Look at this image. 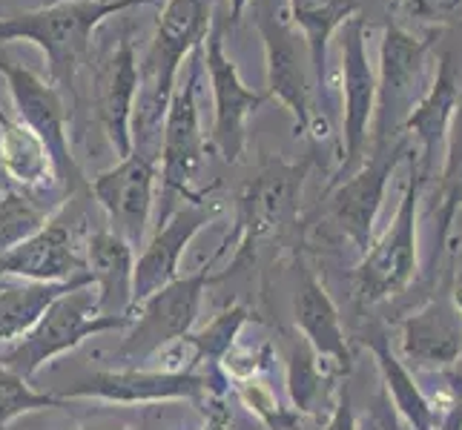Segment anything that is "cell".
<instances>
[{
	"instance_id": "1",
	"label": "cell",
	"mask_w": 462,
	"mask_h": 430,
	"mask_svg": "<svg viewBox=\"0 0 462 430\" xmlns=\"http://www.w3.org/2000/svg\"><path fill=\"white\" fill-rule=\"evenodd\" d=\"M213 0H167L152 32L150 50L138 63L141 87L133 113V150L158 155L170 95L184 58L204 46L213 26Z\"/></svg>"
},
{
	"instance_id": "2",
	"label": "cell",
	"mask_w": 462,
	"mask_h": 430,
	"mask_svg": "<svg viewBox=\"0 0 462 430\" xmlns=\"http://www.w3.org/2000/svg\"><path fill=\"white\" fill-rule=\"evenodd\" d=\"M155 0H55V4L0 21V41H29L41 46L52 84L72 89L92 50V35L106 18Z\"/></svg>"
},
{
	"instance_id": "3",
	"label": "cell",
	"mask_w": 462,
	"mask_h": 430,
	"mask_svg": "<svg viewBox=\"0 0 462 430\" xmlns=\"http://www.w3.org/2000/svg\"><path fill=\"white\" fill-rule=\"evenodd\" d=\"M434 35L417 38L396 21L385 23L379 41L376 106L368 150H385L405 138V121L425 95V69Z\"/></svg>"
},
{
	"instance_id": "4",
	"label": "cell",
	"mask_w": 462,
	"mask_h": 430,
	"mask_svg": "<svg viewBox=\"0 0 462 430\" xmlns=\"http://www.w3.org/2000/svg\"><path fill=\"white\" fill-rule=\"evenodd\" d=\"M253 21L264 43L267 60V98H276L291 109L296 121V135H313L316 130V101H313V69L305 38L293 26L288 4L282 0H250Z\"/></svg>"
},
{
	"instance_id": "5",
	"label": "cell",
	"mask_w": 462,
	"mask_h": 430,
	"mask_svg": "<svg viewBox=\"0 0 462 430\" xmlns=\"http://www.w3.org/2000/svg\"><path fill=\"white\" fill-rule=\"evenodd\" d=\"M92 287L95 284L78 287V290H69L52 301V307L41 316V322L26 336H21L9 353L0 356V364L29 381L46 361L78 347L84 339L106 330L130 327V316H101L98 296H92Z\"/></svg>"
},
{
	"instance_id": "6",
	"label": "cell",
	"mask_w": 462,
	"mask_h": 430,
	"mask_svg": "<svg viewBox=\"0 0 462 430\" xmlns=\"http://www.w3.org/2000/svg\"><path fill=\"white\" fill-rule=\"evenodd\" d=\"M422 178L417 167H411V178L396 206L391 227L371 250L359 256L354 270V290L362 305H379V301L400 296L420 273V198Z\"/></svg>"
},
{
	"instance_id": "7",
	"label": "cell",
	"mask_w": 462,
	"mask_h": 430,
	"mask_svg": "<svg viewBox=\"0 0 462 430\" xmlns=\"http://www.w3.org/2000/svg\"><path fill=\"white\" fill-rule=\"evenodd\" d=\"M408 155H413L408 135L396 141L393 147L368 150L365 161L347 178L325 189V213L330 224L356 247L359 256H365L374 244L376 218L382 210V201H385L391 175Z\"/></svg>"
},
{
	"instance_id": "8",
	"label": "cell",
	"mask_w": 462,
	"mask_h": 430,
	"mask_svg": "<svg viewBox=\"0 0 462 430\" xmlns=\"http://www.w3.org/2000/svg\"><path fill=\"white\" fill-rule=\"evenodd\" d=\"M342 35V155L330 184L347 178L371 143V124L376 106V72L368 58V21L356 12L339 29ZM328 184V187H330Z\"/></svg>"
},
{
	"instance_id": "9",
	"label": "cell",
	"mask_w": 462,
	"mask_h": 430,
	"mask_svg": "<svg viewBox=\"0 0 462 430\" xmlns=\"http://www.w3.org/2000/svg\"><path fill=\"white\" fill-rule=\"evenodd\" d=\"M0 75L6 78V87L12 92L21 124H26L41 138L46 152H50L55 178L67 189H75L81 184V169H78L75 155L69 150V138H67L69 113L60 98V89L52 81H43L38 72H32L23 63L12 60L6 52H0Z\"/></svg>"
},
{
	"instance_id": "10",
	"label": "cell",
	"mask_w": 462,
	"mask_h": 430,
	"mask_svg": "<svg viewBox=\"0 0 462 430\" xmlns=\"http://www.w3.org/2000/svg\"><path fill=\"white\" fill-rule=\"evenodd\" d=\"M213 281L210 267L199 270L193 276H181L152 293L144 305H141L138 318L130 325V336H126L113 359L118 361H141L167 344L184 342L189 330L196 325L199 305L204 287Z\"/></svg>"
},
{
	"instance_id": "11",
	"label": "cell",
	"mask_w": 462,
	"mask_h": 430,
	"mask_svg": "<svg viewBox=\"0 0 462 430\" xmlns=\"http://www.w3.org/2000/svg\"><path fill=\"white\" fill-rule=\"evenodd\" d=\"M204 46L193 52V60L184 72V81H175V89L170 95V106L162 126V143H158V155H162V184L164 193H181L189 198H199L189 193L196 175L204 164L207 143L199 126V78L204 72Z\"/></svg>"
},
{
	"instance_id": "12",
	"label": "cell",
	"mask_w": 462,
	"mask_h": 430,
	"mask_svg": "<svg viewBox=\"0 0 462 430\" xmlns=\"http://www.w3.org/2000/svg\"><path fill=\"white\" fill-rule=\"evenodd\" d=\"M225 23L227 18L213 14L210 35H207L201 52H204V72L210 75L213 106H216L213 147L221 152L227 164H236L238 155L247 147V118L267 101V95L245 87L236 60L227 58L225 52Z\"/></svg>"
},
{
	"instance_id": "13",
	"label": "cell",
	"mask_w": 462,
	"mask_h": 430,
	"mask_svg": "<svg viewBox=\"0 0 462 430\" xmlns=\"http://www.w3.org/2000/svg\"><path fill=\"white\" fill-rule=\"evenodd\" d=\"M152 187H155V155L133 150L126 158L101 172L89 184V193L104 206V213L126 244L138 250L144 244L150 213H152Z\"/></svg>"
},
{
	"instance_id": "14",
	"label": "cell",
	"mask_w": 462,
	"mask_h": 430,
	"mask_svg": "<svg viewBox=\"0 0 462 430\" xmlns=\"http://www.w3.org/2000/svg\"><path fill=\"white\" fill-rule=\"evenodd\" d=\"M213 396L210 376L162 373V371H101L75 379L63 388L60 399H104L116 405H144L170 399H204Z\"/></svg>"
},
{
	"instance_id": "15",
	"label": "cell",
	"mask_w": 462,
	"mask_h": 430,
	"mask_svg": "<svg viewBox=\"0 0 462 430\" xmlns=\"http://www.w3.org/2000/svg\"><path fill=\"white\" fill-rule=\"evenodd\" d=\"M141 87V69L135 58L133 38L124 35L118 46L98 63L92 78V101L95 118L104 126L109 147L116 150V158H126L133 152V113Z\"/></svg>"
},
{
	"instance_id": "16",
	"label": "cell",
	"mask_w": 462,
	"mask_h": 430,
	"mask_svg": "<svg viewBox=\"0 0 462 430\" xmlns=\"http://www.w3.org/2000/svg\"><path fill=\"white\" fill-rule=\"evenodd\" d=\"M218 215V204H207L204 198H193L179 213L167 215L152 242L144 247L133 267V307L144 305V301L158 293L162 287L179 279V261L184 250L196 238V233L210 224Z\"/></svg>"
},
{
	"instance_id": "17",
	"label": "cell",
	"mask_w": 462,
	"mask_h": 430,
	"mask_svg": "<svg viewBox=\"0 0 462 430\" xmlns=\"http://www.w3.org/2000/svg\"><path fill=\"white\" fill-rule=\"evenodd\" d=\"M305 175H308V164L273 161L245 187L242 198H238L242 247L256 244L259 238H267L279 233L284 224H291L299 210Z\"/></svg>"
},
{
	"instance_id": "18",
	"label": "cell",
	"mask_w": 462,
	"mask_h": 430,
	"mask_svg": "<svg viewBox=\"0 0 462 430\" xmlns=\"http://www.w3.org/2000/svg\"><path fill=\"white\" fill-rule=\"evenodd\" d=\"M459 98H462L459 67L454 60V52H442L431 84H428L420 104L411 109V115L405 121V135L411 141H417V147H420L417 172L422 181L431 178L437 164L442 161L445 135H448V126H451Z\"/></svg>"
},
{
	"instance_id": "19",
	"label": "cell",
	"mask_w": 462,
	"mask_h": 430,
	"mask_svg": "<svg viewBox=\"0 0 462 430\" xmlns=\"http://www.w3.org/2000/svg\"><path fill=\"white\" fill-rule=\"evenodd\" d=\"M402 359L413 368L445 371L462 359V318L454 301L434 298L402 322Z\"/></svg>"
},
{
	"instance_id": "20",
	"label": "cell",
	"mask_w": 462,
	"mask_h": 430,
	"mask_svg": "<svg viewBox=\"0 0 462 430\" xmlns=\"http://www.w3.org/2000/svg\"><path fill=\"white\" fill-rule=\"evenodd\" d=\"M0 276H21L26 281H72L89 276L87 259L78 256L67 221H50L23 244L0 256Z\"/></svg>"
},
{
	"instance_id": "21",
	"label": "cell",
	"mask_w": 462,
	"mask_h": 430,
	"mask_svg": "<svg viewBox=\"0 0 462 430\" xmlns=\"http://www.w3.org/2000/svg\"><path fill=\"white\" fill-rule=\"evenodd\" d=\"M296 327L301 339L310 344V350L325 361L328 368H337V373L350 371V344L345 336L339 310L328 296L325 284L319 281L313 273H301V284L296 293Z\"/></svg>"
},
{
	"instance_id": "22",
	"label": "cell",
	"mask_w": 462,
	"mask_h": 430,
	"mask_svg": "<svg viewBox=\"0 0 462 430\" xmlns=\"http://www.w3.org/2000/svg\"><path fill=\"white\" fill-rule=\"evenodd\" d=\"M135 250L113 230H98L87 242V270L98 287L101 316H130Z\"/></svg>"
},
{
	"instance_id": "23",
	"label": "cell",
	"mask_w": 462,
	"mask_h": 430,
	"mask_svg": "<svg viewBox=\"0 0 462 430\" xmlns=\"http://www.w3.org/2000/svg\"><path fill=\"white\" fill-rule=\"evenodd\" d=\"M365 342H368L371 353H374L388 402L396 416L402 419V425L408 430H437L439 416H437L434 402L422 393L417 379H413V373L408 371V364L391 350L388 339L382 336V333H371Z\"/></svg>"
},
{
	"instance_id": "24",
	"label": "cell",
	"mask_w": 462,
	"mask_h": 430,
	"mask_svg": "<svg viewBox=\"0 0 462 430\" xmlns=\"http://www.w3.org/2000/svg\"><path fill=\"white\" fill-rule=\"evenodd\" d=\"M356 12H359L356 0H288L291 21L308 43L316 92L325 95L328 87V50L333 35Z\"/></svg>"
},
{
	"instance_id": "25",
	"label": "cell",
	"mask_w": 462,
	"mask_h": 430,
	"mask_svg": "<svg viewBox=\"0 0 462 430\" xmlns=\"http://www.w3.org/2000/svg\"><path fill=\"white\" fill-rule=\"evenodd\" d=\"M87 284H95L92 276L58 281V284L26 281V284L4 287V290H0V344L26 336V333L41 322V316L52 307V301Z\"/></svg>"
},
{
	"instance_id": "26",
	"label": "cell",
	"mask_w": 462,
	"mask_h": 430,
	"mask_svg": "<svg viewBox=\"0 0 462 430\" xmlns=\"http://www.w3.org/2000/svg\"><path fill=\"white\" fill-rule=\"evenodd\" d=\"M442 169H439V213H437V238H434V256L431 264L442 259L445 244L457 215L462 213V98L454 109V118L445 135V150H442Z\"/></svg>"
},
{
	"instance_id": "27",
	"label": "cell",
	"mask_w": 462,
	"mask_h": 430,
	"mask_svg": "<svg viewBox=\"0 0 462 430\" xmlns=\"http://www.w3.org/2000/svg\"><path fill=\"white\" fill-rule=\"evenodd\" d=\"M0 155H4L9 181H18L23 187H41L46 175H55L52 158L41 138L26 124L12 121L4 113H0Z\"/></svg>"
},
{
	"instance_id": "28",
	"label": "cell",
	"mask_w": 462,
	"mask_h": 430,
	"mask_svg": "<svg viewBox=\"0 0 462 430\" xmlns=\"http://www.w3.org/2000/svg\"><path fill=\"white\" fill-rule=\"evenodd\" d=\"M325 361H319V356L310 350L305 339H296L291 344V356H288V390L291 399L296 405V413H313L319 399L325 396Z\"/></svg>"
},
{
	"instance_id": "29",
	"label": "cell",
	"mask_w": 462,
	"mask_h": 430,
	"mask_svg": "<svg viewBox=\"0 0 462 430\" xmlns=\"http://www.w3.org/2000/svg\"><path fill=\"white\" fill-rule=\"evenodd\" d=\"M46 227V213L38 204H32L26 196L6 189L0 198V256L23 244L38 230Z\"/></svg>"
},
{
	"instance_id": "30",
	"label": "cell",
	"mask_w": 462,
	"mask_h": 430,
	"mask_svg": "<svg viewBox=\"0 0 462 430\" xmlns=\"http://www.w3.org/2000/svg\"><path fill=\"white\" fill-rule=\"evenodd\" d=\"M67 399L52 393H38L29 388V381L12 373L9 368L0 364V430H6L12 419H18L21 413L43 410V407H63Z\"/></svg>"
},
{
	"instance_id": "31",
	"label": "cell",
	"mask_w": 462,
	"mask_h": 430,
	"mask_svg": "<svg viewBox=\"0 0 462 430\" xmlns=\"http://www.w3.org/2000/svg\"><path fill=\"white\" fill-rule=\"evenodd\" d=\"M245 322H247V307L236 305L225 313H218L201 333L187 336L184 342H189L196 347V361H201V359L221 361L233 350L236 336H238V330H242Z\"/></svg>"
},
{
	"instance_id": "32",
	"label": "cell",
	"mask_w": 462,
	"mask_h": 430,
	"mask_svg": "<svg viewBox=\"0 0 462 430\" xmlns=\"http://www.w3.org/2000/svg\"><path fill=\"white\" fill-rule=\"evenodd\" d=\"M408 14L428 23H445L462 14V0H400Z\"/></svg>"
},
{
	"instance_id": "33",
	"label": "cell",
	"mask_w": 462,
	"mask_h": 430,
	"mask_svg": "<svg viewBox=\"0 0 462 430\" xmlns=\"http://www.w3.org/2000/svg\"><path fill=\"white\" fill-rule=\"evenodd\" d=\"M356 413H354V402H350V390L342 388L337 402H333V410L328 416V425L325 430H356Z\"/></svg>"
},
{
	"instance_id": "34",
	"label": "cell",
	"mask_w": 462,
	"mask_h": 430,
	"mask_svg": "<svg viewBox=\"0 0 462 430\" xmlns=\"http://www.w3.org/2000/svg\"><path fill=\"white\" fill-rule=\"evenodd\" d=\"M371 416H374V422H376L379 430H408V427L402 425V419L393 413V407H391V402H388V396H385V393H382L379 399L374 402Z\"/></svg>"
},
{
	"instance_id": "35",
	"label": "cell",
	"mask_w": 462,
	"mask_h": 430,
	"mask_svg": "<svg viewBox=\"0 0 462 430\" xmlns=\"http://www.w3.org/2000/svg\"><path fill=\"white\" fill-rule=\"evenodd\" d=\"M207 422L201 430H230V410L225 407V402L216 399V396H207Z\"/></svg>"
},
{
	"instance_id": "36",
	"label": "cell",
	"mask_w": 462,
	"mask_h": 430,
	"mask_svg": "<svg viewBox=\"0 0 462 430\" xmlns=\"http://www.w3.org/2000/svg\"><path fill=\"white\" fill-rule=\"evenodd\" d=\"M437 430H462V393H457L451 399V405L445 407Z\"/></svg>"
},
{
	"instance_id": "37",
	"label": "cell",
	"mask_w": 462,
	"mask_h": 430,
	"mask_svg": "<svg viewBox=\"0 0 462 430\" xmlns=\"http://www.w3.org/2000/svg\"><path fill=\"white\" fill-rule=\"evenodd\" d=\"M247 4H250V0H230V14H227V21H230V23H238V21H242V14H245Z\"/></svg>"
},
{
	"instance_id": "38",
	"label": "cell",
	"mask_w": 462,
	"mask_h": 430,
	"mask_svg": "<svg viewBox=\"0 0 462 430\" xmlns=\"http://www.w3.org/2000/svg\"><path fill=\"white\" fill-rule=\"evenodd\" d=\"M81 430H150V427H133V425H87Z\"/></svg>"
},
{
	"instance_id": "39",
	"label": "cell",
	"mask_w": 462,
	"mask_h": 430,
	"mask_svg": "<svg viewBox=\"0 0 462 430\" xmlns=\"http://www.w3.org/2000/svg\"><path fill=\"white\" fill-rule=\"evenodd\" d=\"M9 189V172L4 167V155H0V193H6Z\"/></svg>"
},
{
	"instance_id": "40",
	"label": "cell",
	"mask_w": 462,
	"mask_h": 430,
	"mask_svg": "<svg viewBox=\"0 0 462 430\" xmlns=\"http://www.w3.org/2000/svg\"><path fill=\"white\" fill-rule=\"evenodd\" d=\"M356 430H379V427H376V422H374V416H371V419H365L362 425H356Z\"/></svg>"
}]
</instances>
